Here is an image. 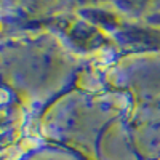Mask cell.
Returning <instances> with one entry per match:
<instances>
[{
  "label": "cell",
  "instance_id": "6da1fadb",
  "mask_svg": "<svg viewBox=\"0 0 160 160\" xmlns=\"http://www.w3.org/2000/svg\"><path fill=\"white\" fill-rule=\"evenodd\" d=\"M114 42L130 48H160V28L148 22L125 21L122 28L112 34Z\"/></svg>",
  "mask_w": 160,
  "mask_h": 160
},
{
  "label": "cell",
  "instance_id": "7a4b0ae2",
  "mask_svg": "<svg viewBox=\"0 0 160 160\" xmlns=\"http://www.w3.org/2000/svg\"><path fill=\"white\" fill-rule=\"evenodd\" d=\"M157 0H109L112 8H115L125 19H144L154 10Z\"/></svg>",
  "mask_w": 160,
  "mask_h": 160
},
{
  "label": "cell",
  "instance_id": "3957f363",
  "mask_svg": "<svg viewBox=\"0 0 160 160\" xmlns=\"http://www.w3.org/2000/svg\"><path fill=\"white\" fill-rule=\"evenodd\" d=\"M58 2H61V0H21L19 7L29 15H40V13L47 11L51 5H56Z\"/></svg>",
  "mask_w": 160,
  "mask_h": 160
},
{
  "label": "cell",
  "instance_id": "277c9868",
  "mask_svg": "<svg viewBox=\"0 0 160 160\" xmlns=\"http://www.w3.org/2000/svg\"><path fill=\"white\" fill-rule=\"evenodd\" d=\"M61 5H64L66 8L75 10L77 13L82 10H88V8H96V7H106L111 5L109 0H61Z\"/></svg>",
  "mask_w": 160,
  "mask_h": 160
},
{
  "label": "cell",
  "instance_id": "5b68a950",
  "mask_svg": "<svg viewBox=\"0 0 160 160\" xmlns=\"http://www.w3.org/2000/svg\"><path fill=\"white\" fill-rule=\"evenodd\" d=\"M142 21L148 22V24H152V26H157V28H160V11H151Z\"/></svg>",
  "mask_w": 160,
  "mask_h": 160
}]
</instances>
